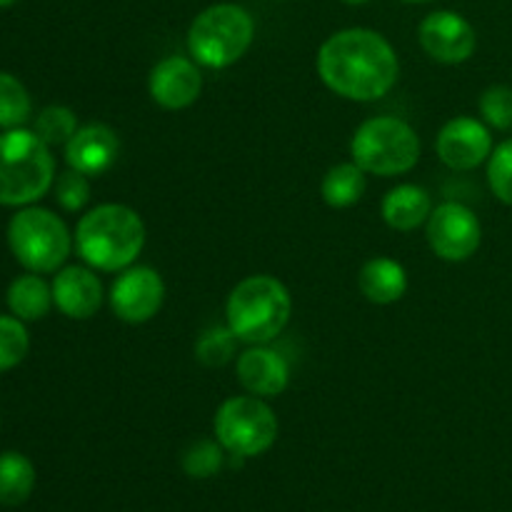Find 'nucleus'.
<instances>
[{"label":"nucleus","instance_id":"obj_26","mask_svg":"<svg viewBox=\"0 0 512 512\" xmlns=\"http://www.w3.org/2000/svg\"><path fill=\"white\" fill-rule=\"evenodd\" d=\"M30 350L28 328L15 315H0V373L13 370Z\"/></svg>","mask_w":512,"mask_h":512},{"label":"nucleus","instance_id":"obj_32","mask_svg":"<svg viewBox=\"0 0 512 512\" xmlns=\"http://www.w3.org/2000/svg\"><path fill=\"white\" fill-rule=\"evenodd\" d=\"M405 3H430V0H405Z\"/></svg>","mask_w":512,"mask_h":512},{"label":"nucleus","instance_id":"obj_19","mask_svg":"<svg viewBox=\"0 0 512 512\" xmlns=\"http://www.w3.org/2000/svg\"><path fill=\"white\" fill-rule=\"evenodd\" d=\"M8 308L15 318H20L23 323H35V320H43L45 315L53 308V288L40 278L38 273H25L20 278H15L10 283L8 295Z\"/></svg>","mask_w":512,"mask_h":512},{"label":"nucleus","instance_id":"obj_14","mask_svg":"<svg viewBox=\"0 0 512 512\" xmlns=\"http://www.w3.org/2000/svg\"><path fill=\"white\" fill-rule=\"evenodd\" d=\"M50 288L55 308L70 320H90L103 305V283L90 265L60 268Z\"/></svg>","mask_w":512,"mask_h":512},{"label":"nucleus","instance_id":"obj_29","mask_svg":"<svg viewBox=\"0 0 512 512\" xmlns=\"http://www.w3.org/2000/svg\"><path fill=\"white\" fill-rule=\"evenodd\" d=\"M55 188V200L63 210L68 213H78L88 205L90 200V180L88 175L78 173V170L68 168L65 173L58 175V180L53 183Z\"/></svg>","mask_w":512,"mask_h":512},{"label":"nucleus","instance_id":"obj_9","mask_svg":"<svg viewBox=\"0 0 512 512\" xmlns=\"http://www.w3.org/2000/svg\"><path fill=\"white\" fill-rule=\"evenodd\" d=\"M425 233H428L430 250L448 263H465L478 253L483 243L478 215L468 205L453 203V200L433 208Z\"/></svg>","mask_w":512,"mask_h":512},{"label":"nucleus","instance_id":"obj_30","mask_svg":"<svg viewBox=\"0 0 512 512\" xmlns=\"http://www.w3.org/2000/svg\"><path fill=\"white\" fill-rule=\"evenodd\" d=\"M345 5H365V3H370V0H343Z\"/></svg>","mask_w":512,"mask_h":512},{"label":"nucleus","instance_id":"obj_22","mask_svg":"<svg viewBox=\"0 0 512 512\" xmlns=\"http://www.w3.org/2000/svg\"><path fill=\"white\" fill-rule=\"evenodd\" d=\"M30 110H33V103H30L28 88L15 75L0 70V128H23L25 120L30 118Z\"/></svg>","mask_w":512,"mask_h":512},{"label":"nucleus","instance_id":"obj_28","mask_svg":"<svg viewBox=\"0 0 512 512\" xmlns=\"http://www.w3.org/2000/svg\"><path fill=\"white\" fill-rule=\"evenodd\" d=\"M480 115L485 125L495 130H512V88L510 85H490L480 95Z\"/></svg>","mask_w":512,"mask_h":512},{"label":"nucleus","instance_id":"obj_6","mask_svg":"<svg viewBox=\"0 0 512 512\" xmlns=\"http://www.w3.org/2000/svg\"><path fill=\"white\" fill-rule=\"evenodd\" d=\"M8 245L28 273H58L73 250V235L63 218L48 208L25 205L10 218Z\"/></svg>","mask_w":512,"mask_h":512},{"label":"nucleus","instance_id":"obj_1","mask_svg":"<svg viewBox=\"0 0 512 512\" xmlns=\"http://www.w3.org/2000/svg\"><path fill=\"white\" fill-rule=\"evenodd\" d=\"M318 75L340 98L373 103L395 88L400 60L375 30L345 28L320 45Z\"/></svg>","mask_w":512,"mask_h":512},{"label":"nucleus","instance_id":"obj_13","mask_svg":"<svg viewBox=\"0 0 512 512\" xmlns=\"http://www.w3.org/2000/svg\"><path fill=\"white\" fill-rule=\"evenodd\" d=\"M150 98L165 110H185L203 93V73L193 58L168 55L153 65L148 78Z\"/></svg>","mask_w":512,"mask_h":512},{"label":"nucleus","instance_id":"obj_31","mask_svg":"<svg viewBox=\"0 0 512 512\" xmlns=\"http://www.w3.org/2000/svg\"><path fill=\"white\" fill-rule=\"evenodd\" d=\"M18 0H0V8H10V5H15Z\"/></svg>","mask_w":512,"mask_h":512},{"label":"nucleus","instance_id":"obj_12","mask_svg":"<svg viewBox=\"0 0 512 512\" xmlns=\"http://www.w3.org/2000/svg\"><path fill=\"white\" fill-rule=\"evenodd\" d=\"M493 148V135H490L488 125L470 115H458V118L448 120L435 140L438 158L450 170H460V173H468V170L488 163Z\"/></svg>","mask_w":512,"mask_h":512},{"label":"nucleus","instance_id":"obj_25","mask_svg":"<svg viewBox=\"0 0 512 512\" xmlns=\"http://www.w3.org/2000/svg\"><path fill=\"white\" fill-rule=\"evenodd\" d=\"M225 448L218 440H195L183 453V470L193 480H208L223 470Z\"/></svg>","mask_w":512,"mask_h":512},{"label":"nucleus","instance_id":"obj_15","mask_svg":"<svg viewBox=\"0 0 512 512\" xmlns=\"http://www.w3.org/2000/svg\"><path fill=\"white\" fill-rule=\"evenodd\" d=\"M118 153V133L105 123H88L75 130V135L65 145V163L68 168L95 178L113 168Z\"/></svg>","mask_w":512,"mask_h":512},{"label":"nucleus","instance_id":"obj_18","mask_svg":"<svg viewBox=\"0 0 512 512\" xmlns=\"http://www.w3.org/2000/svg\"><path fill=\"white\" fill-rule=\"evenodd\" d=\"M358 288L373 305H393L408 290V273L393 258H373L360 268Z\"/></svg>","mask_w":512,"mask_h":512},{"label":"nucleus","instance_id":"obj_3","mask_svg":"<svg viewBox=\"0 0 512 512\" xmlns=\"http://www.w3.org/2000/svg\"><path fill=\"white\" fill-rule=\"evenodd\" d=\"M293 298L273 275L240 280L225 303V318L235 338L245 345H268L288 328Z\"/></svg>","mask_w":512,"mask_h":512},{"label":"nucleus","instance_id":"obj_8","mask_svg":"<svg viewBox=\"0 0 512 512\" xmlns=\"http://www.w3.org/2000/svg\"><path fill=\"white\" fill-rule=\"evenodd\" d=\"M215 440L233 458H258L278 440V415L265 398L235 395L225 400L213 420Z\"/></svg>","mask_w":512,"mask_h":512},{"label":"nucleus","instance_id":"obj_5","mask_svg":"<svg viewBox=\"0 0 512 512\" xmlns=\"http://www.w3.org/2000/svg\"><path fill=\"white\" fill-rule=\"evenodd\" d=\"M253 38V15L235 3H218L190 23L188 53L203 68L223 70L248 53Z\"/></svg>","mask_w":512,"mask_h":512},{"label":"nucleus","instance_id":"obj_11","mask_svg":"<svg viewBox=\"0 0 512 512\" xmlns=\"http://www.w3.org/2000/svg\"><path fill=\"white\" fill-rule=\"evenodd\" d=\"M418 40L428 58L443 65H460L473 58L478 48V33L470 25L468 18H463L455 10H435L425 15L420 23Z\"/></svg>","mask_w":512,"mask_h":512},{"label":"nucleus","instance_id":"obj_27","mask_svg":"<svg viewBox=\"0 0 512 512\" xmlns=\"http://www.w3.org/2000/svg\"><path fill=\"white\" fill-rule=\"evenodd\" d=\"M488 183L495 198L512 208V138L493 148L488 158Z\"/></svg>","mask_w":512,"mask_h":512},{"label":"nucleus","instance_id":"obj_10","mask_svg":"<svg viewBox=\"0 0 512 512\" xmlns=\"http://www.w3.org/2000/svg\"><path fill=\"white\" fill-rule=\"evenodd\" d=\"M165 300V283L158 270L148 265H130L120 270L118 280L110 288V308L118 320L130 325H143L160 313Z\"/></svg>","mask_w":512,"mask_h":512},{"label":"nucleus","instance_id":"obj_17","mask_svg":"<svg viewBox=\"0 0 512 512\" xmlns=\"http://www.w3.org/2000/svg\"><path fill=\"white\" fill-rule=\"evenodd\" d=\"M383 220L398 233H413L420 225L428 223L433 213V200L430 193L420 185L403 183L390 190L383 198Z\"/></svg>","mask_w":512,"mask_h":512},{"label":"nucleus","instance_id":"obj_21","mask_svg":"<svg viewBox=\"0 0 512 512\" xmlns=\"http://www.w3.org/2000/svg\"><path fill=\"white\" fill-rule=\"evenodd\" d=\"M323 200L335 210L350 208L365 193V170L355 163H338L325 173L320 185Z\"/></svg>","mask_w":512,"mask_h":512},{"label":"nucleus","instance_id":"obj_20","mask_svg":"<svg viewBox=\"0 0 512 512\" xmlns=\"http://www.w3.org/2000/svg\"><path fill=\"white\" fill-rule=\"evenodd\" d=\"M35 488V468L23 453L0 455V505H23L33 495Z\"/></svg>","mask_w":512,"mask_h":512},{"label":"nucleus","instance_id":"obj_16","mask_svg":"<svg viewBox=\"0 0 512 512\" xmlns=\"http://www.w3.org/2000/svg\"><path fill=\"white\" fill-rule=\"evenodd\" d=\"M235 373L245 393L258 398H278L290 383L288 363L278 350L268 345H250L245 353H240Z\"/></svg>","mask_w":512,"mask_h":512},{"label":"nucleus","instance_id":"obj_7","mask_svg":"<svg viewBox=\"0 0 512 512\" xmlns=\"http://www.w3.org/2000/svg\"><path fill=\"white\" fill-rule=\"evenodd\" d=\"M353 163L365 173L393 175L410 173L420 160V138L413 125L395 115H378L360 125L350 140Z\"/></svg>","mask_w":512,"mask_h":512},{"label":"nucleus","instance_id":"obj_24","mask_svg":"<svg viewBox=\"0 0 512 512\" xmlns=\"http://www.w3.org/2000/svg\"><path fill=\"white\" fill-rule=\"evenodd\" d=\"M238 345L240 340L235 338V333L228 325L225 328H210L195 343V358L205 368H223V365H228L235 358Z\"/></svg>","mask_w":512,"mask_h":512},{"label":"nucleus","instance_id":"obj_4","mask_svg":"<svg viewBox=\"0 0 512 512\" xmlns=\"http://www.w3.org/2000/svg\"><path fill=\"white\" fill-rule=\"evenodd\" d=\"M55 158L33 130L0 133V205L25 208L53 188Z\"/></svg>","mask_w":512,"mask_h":512},{"label":"nucleus","instance_id":"obj_23","mask_svg":"<svg viewBox=\"0 0 512 512\" xmlns=\"http://www.w3.org/2000/svg\"><path fill=\"white\" fill-rule=\"evenodd\" d=\"M75 130H78V118L65 105H48V108L40 110L33 123V133L50 148L53 145H68Z\"/></svg>","mask_w":512,"mask_h":512},{"label":"nucleus","instance_id":"obj_2","mask_svg":"<svg viewBox=\"0 0 512 512\" xmlns=\"http://www.w3.org/2000/svg\"><path fill=\"white\" fill-rule=\"evenodd\" d=\"M75 248L93 270L120 273L143 253L145 223L128 205L103 203L78 220Z\"/></svg>","mask_w":512,"mask_h":512}]
</instances>
